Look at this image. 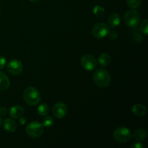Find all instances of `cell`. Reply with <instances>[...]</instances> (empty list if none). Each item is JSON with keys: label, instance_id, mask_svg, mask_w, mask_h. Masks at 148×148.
<instances>
[{"label": "cell", "instance_id": "obj_1", "mask_svg": "<svg viewBox=\"0 0 148 148\" xmlns=\"http://www.w3.org/2000/svg\"><path fill=\"white\" fill-rule=\"evenodd\" d=\"M95 85L101 88H106L110 85L111 82V75L104 69H98L93 73L92 76Z\"/></svg>", "mask_w": 148, "mask_h": 148}, {"label": "cell", "instance_id": "obj_2", "mask_svg": "<svg viewBox=\"0 0 148 148\" xmlns=\"http://www.w3.org/2000/svg\"><path fill=\"white\" fill-rule=\"evenodd\" d=\"M23 98L25 102L30 106H36L40 101V94L36 88L28 87L23 92Z\"/></svg>", "mask_w": 148, "mask_h": 148}, {"label": "cell", "instance_id": "obj_3", "mask_svg": "<svg viewBox=\"0 0 148 148\" xmlns=\"http://www.w3.org/2000/svg\"><path fill=\"white\" fill-rule=\"evenodd\" d=\"M141 17L140 14L137 10H130L124 14V23L131 28H136L140 25Z\"/></svg>", "mask_w": 148, "mask_h": 148}, {"label": "cell", "instance_id": "obj_4", "mask_svg": "<svg viewBox=\"0 0 148 148\" xmlns=\"http://www.w3.org/2000/svg\"><path fill=\"white\" fill-rule=\"evenodd\" d=\"M114 140L119 143H126L131 140L132 133L128 128L124 127H120L116 129L113 133Z\"/></svg>", "mask_w": 148, "mask_h": 148}, {"label": "cell", "instance_id": "obj_5", "mask_svg": "<svg viewBox=\"0 0 148 148\" xmlns=\"http://www.w3.org/2000/svg\"><path fill=\"white\" fill-rule=\"evenodd\" d=\"M26 134L32 138H39L43 134V126L38 121L29 123L25 128Z\"/></svg>", "mask_w": 148, "mask_h": 148}, {"label": "cell", "instance_id": "obj_6", "mask_svg": "<svg viewBox=\"0 0 148 148\" xmlns=\"http://www.w3.org/2000/svg\"><path fill=\"white\" fill-rule=\"evenodd\" d=\"M110 32V28L108 25L106 23H97L92 27V36L97 39H103L106 37Z\"/></svg>", "mask_w": 148, "mask_h": 148}, {"label": "cell", "instance_id": "obj_7", "mask_svg": "<svg viewBox=\"0 0 148 148\" xmlns=\"http://www.w3.org/2000/svg\"><path fill=\"white\" fill-rule=\"evenodd\" d=\"M81 65L87 71H92L97 66L96 59L91 54H85L81 59Z\"/></svg>", "mask_w": 148, "mask_h": 148}, {"label": "cell", "instance_id": "obj_8", "mask_svg": "<svg viewBox=\"0 0 148 148\" xmlns=\"http://www.w3.org/2000/svg\"><path fill=\"white\" fill-rule=\"evenodd\" d=\"M7 72L12 75H19L23 69V64L18 59H12L7 65Z\"/></svg>", "mask_w": 148, "mask_h": 148}, {"label": "cell", "instance_id": "obj_9", "mask_svg": "<svg viewBox=\"0 0 148 148\" xmlns=\"http://www.w3.org/2000/svg\"><path fill=\"white\" fill-rule=\"evenodd\" d=\"M67 111L68 108L66 105L62 102L56 103L52 108V113L53 116L59 119H63L66 115Z\"/></svg>", "mask_w": 148, "mask_h": 148}, {"label": "cell", "instance_id": "obj_10", "mask_svg": "<svg viewBox=\"0 0 148 148\" xmlns=\"http://www.w3.org/2000/svg\"><path fill=\"white\" fill-rule=\"evenodd\" d=\"M25 110L23 108V107L19 105L13 106L10 109V116L12 118L15 119H20V117L23 116Z\"/></svg>", "mask_w": 148, "mask_h": 148}, {"label": "cell", "instance_id": "obj_11", "mask_svg": "<svg viewBox=\"0 0 148 148\" xmlns=\"http://www.w3.org/2000/svg\"><path fill=\"white\" fill-rule=\"evenodd\" d=\"M3 127L4 130L7 132L12 133L16 131L17 128V125L16 121L12 119H6L3 122Z\"/></svg>", "mask_w": 148, "mask_h": 148}, {"label": "cell", "instance_id": "obj_12", "mask_svg": "<svg viewBox=\"0 0 148 148\" xmlns=\"http://www.w3.org/2000/svg\"><path fill=\"white\" fill-rule=\"evenodd\" d=\"M132 112L134 116L139 117H143L146 115L147 113V108L145 106L142 104H136L133 106L132 108Z\"/></svg>", "mask_w": 148, "mask_h": 148}, {"label": "cell", "instance_id": "obj_13", "mask_svg": "<svg viewBox=\"0 0 148 148\" xmlns=\"http://www.w3.org/2000/svg\"><path fill=\"white\" fill-rule=\"evenodd\" d=\"M108 25L112 28H116L121 23V17L118 13H114L109 16L108 19Z\"/></svg>", "mask_w": 148, "mask_h": 148}, {"label": "cell", "instance_id": "obj_14", "mask_svg": "<svg viewBox=\"0 0 148 148\" xmlns=\"http://www.w3.org/2000/svg\"><path fill=\"white\" fill-rule=\"evenodd\" d=\"M10 85V80L7 75L0 71V91L8 89Z\"/></svg>", "mask_w": 148, "mask_h": 148}, {"label": "cell", "instance_id": "obj_15", "mask_svg": "<svg viewBox=\"0 0 148 148\" xmlns=\"http://www.w3.org/2000/svg\"><path fill=\"white\" fill-rule=\"evenodd\" d=\"M147 135V133L145 130H144V129H138L136 131H134V134H133V137L135 140L140 142L145 140Z\"/></svg>", "mask_w": 148, "mask_h": 148}, {"label": "cell", "instance_id": "obj_16", "mask_svg": "<svg viewBox=\"0 0 148 148\" xmlns=\"http://www.w3.org/2000/svg\"><path fill=\"white\" fill-rule=\"evenodd\" d=\"M111 56H110L108 53H103L102 54L100 55V56L98 57V63H99V65L102 67H104V66H106L111 63Z\"/></svg>", "mask_w": 148, "mask_h": 148}, {"label": "cell", "instance_id": "obj_17", "mask_svg": "<svg viewBox=\"0 0 148 148\" xmlns=\"http://www.w3.org/2000/svg\"><path fill=\"white\" fill-rule=\"evenodd\" d=\"M37 112L41 116H46L49 113V106L45 103H41L38 105V107L37 108Z\"/></svg>", "mask_w": 148, "mask_h": 148}, {"label": "cell", "instance_id": "obj_18", "mask_svg": "<svg viewBox=\"0 0 148 148\" xmlns=\"http://www.w3.org/2000/svg\"><path fill=\"white\" fill-rule=\"evenodd\" d=\"M133 29L134 30L131 32L133 39L137 43H141L142 41H143V34L140 31V30H137L136 28Z\"/></svg>", "mask_w": 148, "mask_h": 148}, {"label": "cell", "instance_id": "obj_19", "mask_svg": "<svg viewBox=\"0 0 148 148\" xmlns=\"http://www.w3.org/2000/svg\"><path fill=\"white\" fill-rule=\"evenodd\" d=\"M93 14L98 17H103L106 14L105 10L100 5H96L93 8Z\"/></svg>", "mask_w": 148, "mask_h": 148}, {"label": "cell", "instance_id": "obj_20", "mask_svg": "<svg viewBox=\"0 0 148 148\" xmlns=\"http://www.w3.org/2000/svg\"><path fill=\"white\" fill-rule=\"evenodd\" d=\"M140 31L143 33V35L147 36L148 35V20L147 19H145L143 22L141 23L139 28Z\"/></svg>", "mask_w": 148, "mask_h": 148}, {"label": "cell", "instance_id": "obj_21", "mask_svg": "<svg viewBox=\"0 0 148 148\" xmlns=\"http://www.w3.org/2000/svg\"><path fill=\"white\" fill-rule=\"evenodd\" d=\"M53 124H54V119L51 116H46L43 120L42 125L43 126V127L49 128V127H51Z\"/></svg>", "mask_w": 148, "mask_h": 148}, {"label": "cell", "instance_id": "obj_22", "mask_svg": "<svg viewBox=\"0 0 148 148\" xmlns=\"http://www.w3.org/2000/svg\"><path fill=\"white\" fill-rule=\"evenodd\" d=\"M127 4L130 8L136 9L141 4V0H127Z\"/></svg>", "mask_w": 148, "mask_h": 148}, {"label": "cell", "instance_id": "obj_23", "mask_svg": "<svg viewBox=\"0 0 148 148\" xmlns=\"http://www.w3.org/2000/svg\"><path fill=\"white\" fill-rule=\"evenodd\" d=\"M7 64V59L4 56H0V69H2Z\"/></svg>", "mask_w": 148, "mask_h": 148}, {"label": "cell", "instance_id": "obj_24", "mask_svg": "<svg viewBox=\"0 0 148 148\" xmlns=\"http://www.w3.org/2000/svg\"><path fill=\"white\" fill-rule=\"evenodd\" d=\"M108 36H109V37L111 38V39H113V40H115V39H116L117 38H118L119 33H117V31H116V30H112V31L109 32V33H108Z\"/></svg>", "mask_w": 148, "mask_h": 148}, {"label": "cell", "instance_id": "obj_25", "mask_svg": "<svg viewBox=\"0 0 148 148\" xmlns=\"http://www.w3.org/2000/svg\"><path fill=\"white\" fill-rule=\"evenodd\" d=\"M7 114V109L6 107L1 106L0 107V117L5 116Z\"/></svg>", "mask_w": 148, "mask_h": 148}, {"label": "cell", "instance_id": "obj_26", "mask_svg": "<svg viewBox=\"0 0 148 148\" xmlns=\"http://www.w3.org/2000/svg\"><path fill=\"white\" fill-rule=\"evenodd\" d=\"M132 148H144L145 146L141 143H134L131 146Z\"/></svg>", "mask_w": 148, "mask_h": 148}, {"label": "cell", "instance_id": "obj_27", "mask_svg": "<svg viewBox=\"0 0 148 148\" xmlns=\"http://www.w3.org/2000/svg\"><path fill=\"white\" fill-rule=\"evenodd\" d=\"M26 121H27V120H26V119L25 118V117H20V123L22 124V125H25V124H26Z\"/></svg>", "mask_w": 148, "mask_h": 148}, {"label": "cell", "instance_id": "obj_28", "mask_svg": "<svg viewBox=\"0 0 148 148\" xmlns=\"http://www.w3.org/2000/svg\"><path fill=\"white\" fill-rule=\"evenodd\" d=\"M1 124H2V121H1V117H0V127H1Z\"/></svg>", "mask_w": 148, "mask_h": 148}, {"label": "cell", "instance_id": "obj_29", "mask_svg": "<svg viewBox=\"0 0 148 148\" xmlns=\"http://www.w3.org/2000/svg\"><path fill=\"white\" fill-rule=\"evenodd\" d=\"M28 1H38V0H28Z\"/></svg>", "mask_w": 148, "mask_h": 148}, {"label": "cell", "instance_id": "obj_30", "mask_svg": "<svg viewBox=\"0 0 148 148\" xmlns=\"http://www.w3.org/2000/svg\"><path fill=\"white\" fill-rule=\"evenodd\" d=\"M0 13H1V7H0Z\"/></svg>", "mask_w": 148, "mask_h": 148}]
</instances>
